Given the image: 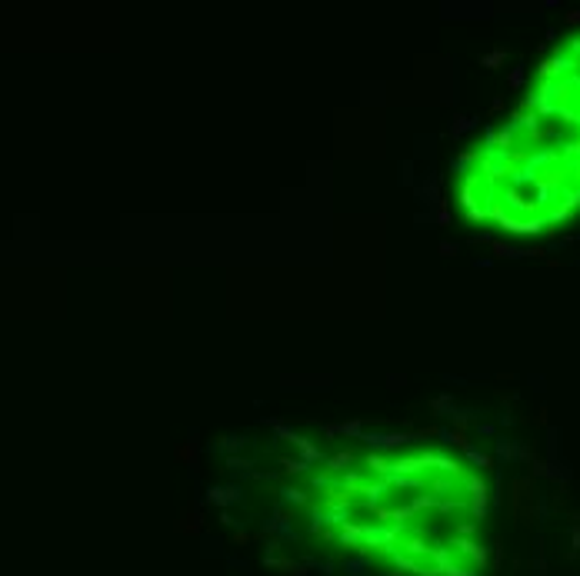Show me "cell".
Segmentation results:
<instances>
[{"mask_svg":"<svg viewBox=\"0 0 580 576\" xmlns=\"http://www.w3.org/2000/svg\"><path fill=\"white\" fill-rule=\"evenodd\" d=\"M500 60H504V50H493V54H487V57H484V64H487V67H497Z\"/></svg>","mask_w":580,"mask_h":576,"instance_id":"6da1fadb","label":"cell"},{"mask_svg":"<svg viewBox=\"0 0 580 576\" xmlns=\"http://www.w3.org/2000/svg\"><path fill=\"white\" fill-rule=\"evenodd\" d=\"M573 543H577V550H580V529H573Z\"/></svg>","mask_w":580,"mask_h":576,"instance_id":"7a4b0ae2","label":"cell"}]
</instances>
